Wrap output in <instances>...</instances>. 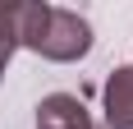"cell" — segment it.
<instances>
[{
  "instance_id": "1",
  "label": "cell",
  "mask_w": 133,
  "mask_h": 129,
  "mask_svg": "<svg viewBox=\"0 0 133 129\" xmlns=\"http://www.w3.org/2000/svg\"><path fill=\"white\" fill-rule=\"evenodd\" d=\"M9 28L18 46H32L46 60H78L92 46V28L87 19L60 5H9Z\"/></svg>"
},
{
  "instance_id": "3",
  "label": "cell",
  "mask_w": 133,
  "mask_h": 129,
  "mask_svg": "<svg viewBox=\"0 0 133 129\" xmlns=\"http://www.w3.org/2000/svg\"><path fill=\"white\" fill-rule=\"evenodd\" d=\"M106 120L115 129H133V64L106 78Z\"/></svg>"
},
{
  "instance_id": "2",
  "label": "cell",
  "mask_w": 133,
  "mask_h": 129,
  "mask_svg": "<svg viewBox=\"0 0 133 129\" xmlns=\"http://www.w3.org/2000/svg\"><path fill=\"white\" fill-rule=\"evenodd\" d=\"M37 129H96L87 106L69 92H51L46 102L37 106Z\"/></svg>"
},
{
  "instance_id": "4",
  "label": "cell",
  "mask_w": 133,
  "mask_h": 129,
  "mask_svg": "<svg viewBox=\"0 0 133 129\" xmlns=\"http://www.w3.org/2000/svg\"><path fill=\"white\" fill-rule=\"evenodd\" d=\"M14 46H18V42H14V28H9V5H0V74H5Z\"/></svg>"
}]
</instances>
